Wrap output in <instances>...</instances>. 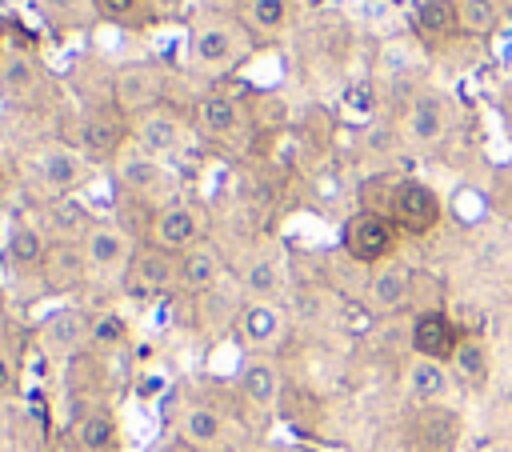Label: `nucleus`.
<instances>
[{
  "mask_svg": "<svg viewBox=\"0 0 512 452\" xmlns=\"http://www.w3.org/2000/svg\"><path fill=\"white\" fill-rule=\"evenodd\" d=\"M128 132H132V144H136L140 152L160 156V160L176 156V152L192 140L188 120H184L176 108H168V104H156V108L132 116V120H128Z\"/></svg>",
  "mask_w": 512,
  "mask_h": 452,
  "instance_id": "0eeeda50",
  "label": "nucleus"
},
{
  "mask_svg": "<svg viewBox=\"0 0 512 452\" xmlns=\"http://www.w3.org/2000/svg\"><path fill=\"white\" fill-rule=\"evenodd\" d=\"M408 392H412L416 404H436V400L448 392V372H444V364L416 356L412 368H408Z\"/></svg>",
  "mask_w": 512,
  "mask_h": 452,
  "instance_id": "bb28decb",
  "label": "nucleus"
},
{
  "mask_svg": "<svg viewBox=\"0 0 512 452\" xmlns=\"http://www.w3.org/2000/svg\"><path fill=\"white\" fill-rule=\"evenodd\" d=\"M388 220L408 236H424L440 224V196L420 180H400L388 196Z\"/></svg>",
  "mask_w": 512,
  "mask_h": 452,
  "instance_id": "6e6552de",
  "label": "nucleus"
},
{
  "mask_svg": "<svg viewBox=\"0 0 512 452\" xmlns=\"http://www.w3.org/2000/svg\"><path fill=\"white\" fill-rule=\"evenodd\" d=\"M244 28L260 36H280L292 24V0H244Z\"/></svg>",
  "mask_w": 512,
  "mask_h": 452,
  "instance_id": "393cba45",
  "label": "nucleus"
},
{
  "mask_svg": "<svg viewBox=\"0 0 512 452\" xmlns=\"http://www.w3.org/2000/svg\"><path fill=\"white\" fill-rule=\"evenodd\" d=\"M128 336H132L128 320H124L120 312L104 308V312H96V316H92L88 348H96V352H116V348H124V344H128Z\"/></svg>",
  "mask_w": 512,
  "mask_h": 452,
  "instance_id": "c85d7f7f",
  "label": "nucleus"
},
{
  "mask_svg": "<svg viewBox=\"0 0 512 452\" xmlns=\"http://www.w3.org/2000/svg\"><path fill=\"white\" fill-rule=\"evenodd\" d=\"M240 284H244L248 300H272V296L280 292V268H276V260H268V256L248 260Z\"/></svg>",
  "mask_w": 512,
  "mask_h": 452,
  "instance_id": "7c9ffc66",
  "label": "nucleus"
},
{
  "mask_svg": "<svg viewBox=\"0 0 512 452\" xmlns=\"http://www.w3.org/2000/svg\"><path fill=\"white\" fill-rule=\"evenodd\" d=\"M248 56V28L232 16H208L188 36V60L204 76H228Z\"/></svg>",
  "mask_w": 512,
  "mask_h": 452,
  "instance_id": "f257e3e1",
  "label": "nucleus"
},
{
  "mask_svg": "<svg viewBox=\"0 0 512 452\" xmlns=\"http://www.w3.org/2000/svg\"><path fill=\"white\" fill-rule=\"evenodd\" d=\"M412 444L420 452H452V444H456V416L436 408V404H424V412L412 420Z\"/></svg>",
  "mask_w": 512,
  "mask_h": 452,
  "instance_id": "412c9836",
  "label": "nucleus"
},
{
  "mask_svg": "<svg viewBox=\"0 0 512 452\" xmlns=\"http://www.w3.org/2000/svg\"><path fill=\"white\" fill-rule=\"evenodd\" d=\"M72 440L80 452H116L120 444V424L112 416V408H88L76 416L72 424Z\"/></svg>",
  "mask_w": 512,
  "mask_h": 452,
  "instance_id": "aec40b11",
  "label": "nucleus"
},
{
  "mask_svg": "<svg viewBox=\"0 0 512 452\" xmlns=\"http://www.w3.org/2000/svg\"><path fill=\"white\" fill-rule=\"evenodd\" d=\"M340 244L344 252L356 260V264H384L396 248V224L384 216V212H372V208H360L344 220L340 228Z\"/></svg>",
  "mask_w": 512,
  "mask_h": 452,
  "instance_id": "423d86ee",
  "label": "nucleus"
},
{
  "mask_svg": "<svg viewBox=\"0 0 512 452\" xmlns=\"http://www.w3.org/2000/svg\"><path fill=\"white\" fill-rule=\"evenodd\" d=\"M236 452H268V448H260V444H244V448H236Z\"/></svg>",
  "mask_w": 512,
  "mask_h": 452,
  "instance_id": "c9c22d12",
  "label": "nucleus"
},
{
  "mask_svg": "<svg viewBox=\"0 0 512 452\" xmlns=\"http://www.w3.org/2000/svg\"><path fill=\"white\" fill-rule=\"evenodd\" d=\"M412 24L424 40H444L452 32H460L456 24V0H420L412 12Z\"/></svg>",
  "mask_w": 512,
  "mask_h": 452,
  "instance_id": "a878e982",
  "label": "nucleus"
},
{
  "mask_svg": "<svg viewBox=\"0 0 512 452\" xmlns=\"http://www.w3.org/2000/svg\"><path fill=\"white\" fill-rule=\"evenodd\" d=\"M192 116H196V128L212 140H224V136H236L240 132V120H244V108L236 96L228 92H204L196 104H192Z\"/></svg>",
  "mask_w": 512,
  "mask_h": 452,
  "instance_id": "f3484780",
  "label": "nucleus"
},
{
  "mask_svg": "<svg viewBox=\"0 0 512 452\" xmlns=\"http://www.w3.org/2000/svg\"><path fill=\"white\" fill-rule=\"evenodd\" d=\"M8 184H12V168H8V160L0 156V192H4Z\"/></svg>",
  "mask_w": 512,
  "mask_h": 452,
  "instance_id": "f704fd0d",
  "label": "nucleus"
},
{
  "mask_svg": "<svg viewBox=\"0 0 512 452\" xmlns=\"http://www.w3.org/2000/svg\"><path fill=\"white\" fill-rule=\"evenodd\" d=\"M116 184H120L128 196L148 200V204H156V208L168 204V200H176V196H172V192H176V172L168 168V160L148 156V152H140L136 144L116 156Z\"/></svg>",
  "mask_w": 512,
  "mask_h": 452,
  "instance_id": "7ed1b4c3",
  "label": "nucleus"
},
{
  "mask_svg": "<svg viewBox=\"0 0 512 452\" xmlns=\"http://www.w3.org/2000/svg\"><path fill=\"white\" fill-rule=\"evenodd\" d=\"M236 336L248 352H268L280 344L284 336V312L272 304V300H248L240 312H236Z\"/></svg>",
  "mask_w": 512,
  "mask_h": 452,
  "instance_id": "4468645a",
  "label": "nucleus"
},
{
  "mask_svg": "<svg viewBox=\"0 0 512 452\" xmlns=\"http://www.w3.org/2000/svg\"><path fill=\"white\" fill-rule=\"evenodd\" d=\"M48 252H52V244L36 220H16L4 236V260L12 272H44Z\"/></svg>",
  "mask_w": 512,
  "mask_h": 452,
  "instance_id": "2eb2a0df",
  "label": "nucleus"
},
{
  "mask_svg": "<svg viewBox=\"0 0 512 452\" xmlns=\"http://www.w3.org/2000/svg\"><path fill=\"white\" fill-rule=\"evenodd\" d=\"M4 60H8V52H4V44H0V68H4Z\"/></svg>",
  "mask_w": 512,
  "mask_h": 452,
  "instance_id": "e433bc0d",
  "label": "nucleus"
},
{
  "mask_svg": "<svg viewBox=\"0 0 512 452\" xmlns=\"http://www.w3.org/2000/svg\"><path fill=\"white\" fill-rule=\"evenodd\" d=\"M44 88V68L32 60V56H20V52H8L4 68H0V92L12 96V100H28L32 92Z\"/></svg>",
  "mask_w": 512,
  "mask_h": 452,
  "instance_id": "b1692460",
  "label": "nucleus"
},
{
  "mask_svg": "<svg viewBox=\"0 0 512 452\" xmlns=\"http://www.w3.org/2000/svg\"><path fill=\"white\" fill-rule=\"evenodd\" d=\"M236 396L248 408H256V412H276L284 404V376H280V368L268 356L248 352L240 360V368H236Z\"/></svg>",
  "mask_w": 512,
  "mask_h": 452,
  "instance_id": "9d476101",
  "label": "nucleus"
},
{
  "mask_svg": "<svg viewBox=\"0 0 512 452\" xmlns=\"http://www.w3.org/2000/svg\"><path fill=\"white\" fill-rule=\"evenodd\" d=\"M148 244L160 252H172V256L192 252L196 244H204V212L192 200H168V204L152 208Z\"/></svg>",
  "mask_w": 512,
  "mask_h": 452,
  "instance_id": "20e7f679",
  "label": "nucleus"
},
{
  "mask_svg": "<svg viewBox=\"0 0 512 452\" xmlns=\"http://www.w3.org/2000/svg\"><path fill=\"white\" fill-rule=\"evenodd\" d=\"M160 100H164V68L160 64L132 60V64H120L116 68V76H112V108L124 120L156 108Z\"/></svg>",
  "mask_w": 512,
  "mask_h": 452,
  "instance_id": "39448f33",
  "label": "nucleus"
},
{
  "mask_svg": "<svg viewBox=\"0 0 512 452\" xmlns=\"http://www.w3.org/2000/svg\"><path fill=\"white\" fill-rule=\"evenodd\" d=\"M92 172V160L84 148H68V144H52L36 156V180L48 196H72Z\"/></svg>",
  "mask_w": 512,
  "mask_h": 452,
  "instance_id": "1a4fd4ad",
  "label": "nucleus"
},
{
  "mask_svg": "<svg viewBox=\"0 0 512 452\" xmlns=\"http://www.w3.org/2000/svg\"><path fill=\"white\" fill-rule=\"evenodd\" d=\"M96 12L108 24H136L144 12V0H96Z\"/></svg>",
  "mask_w": 512,
  "mask_h": 452,
  "instance_id": "473e14b6",
  "label": "nucleus"
},
{
  "mask_svg": "<svg viewBox=\"0 0 512 452\" xmlns=\"http://www.w3.org/2000/svg\"><path fill=\"white\" fill-rule=\"evenodd\" d=\"M456 344H460V332H456V324H452L444 312L428 308V312H420V316L412 320V352H416V356L444 364V360H452Z\"/></svg>",
  "mask_w": 512,
  "mask_h": 452,
  "instance_id": "dca6fc26",
  "label": "nucleus"
},
{
  "mask_svg": "<svg viewBox=\"0 0 512 452\" xmlns=\"http://www.w3.org/2000/svg\"><path fill=\"white\" fill-rule=\"evenodd\" d=\"M412 292V272L408 264H396V260H384L372 268L368 276V304L376 312H396Z\"/></svg>",
  "mask_w": 512,
  "mask_h": 452,
  "instance_id": "a211bd4d",
  "label": "nucleus"
},
{
  "mask_svg": "<svg viewBox=\"0 0 512 452\" xmlns=\"http://www.w3.org/2000/svg\"><path fill=\"white\" fill-rule=\"evenodd\" d=\"M80 244V256L88 264V280H128V268H132V256H136V244L128 236L124 224L116 220H88L84 232L76 236Z\"/></svg>",
  "mask_w": 512,
  "mask_h": 452,
  "instance_id": "f03ea898",
  "label": "nucleus"
},
{
  "mask_svg": "<svg viewBox=\"0 0 512 452\" xmlns=\"http://www.w3.org/2000/svg\"><path fill=\"white\" fill-rule=\"evenodd\" d=\"M80 140H84V152L88 156H120V144H124V120L120 112L108 116V112H92L80 128Z\"/></svg>",
  "mask_w": 512,
  "mask_h": 452,
  "instance_id": "5701e85b",
  "label": "nucleus"
},
{
  "mask_svg": "<svg viewBox=\"0 0 512 452\" xmlns=\"http://www.w3.org/2000/svg\"><path fill=\"white\" fill-rule=\"evenodd\" d=\"M440 132H444V108H440V100L436 96H420L412 104V112H408V136L416 144H432V140H440Z\"/></svg>",
  "mask_w": 512,
  "mask_h": 452,
  "instance_id": "cd10ccee",
  "label": "nucleus"
},
{
  "mask_svg": "<svg viewBox=\"0 0 512 452\" xmlns=\"http://www.w3.org/2000/svg\"><path fill=\"white\" fill-rule=\"evenodd\" d=\"M508 412H512V396H508Z\"/></svg>",
  "mask_w": 512,
  "mask_h": 452,
  "instance_id": "4c0bfd02",
  "label": "nucleus"
},
{
  "mask_svg": "<svg viewBox=\"0 0 512 452\" xmlns=\"http://www.w3.org/2000/svg\"><path fill=\"white\" fill-rule=\"evenodd\" d=\"M452 368H456V376H460L468 388H480V384L488 380V352H484V344L464 336V340L456 344V352H452Z\"/></svg>",
  "mask_w": 512,
  "mask_h": 452,
  "instance_id": "c756f323",
  "label": "nucleus"
},
{
  "mask_svg": "<svg viewBox=\"0 0 512 452\" xmlns=\"http://www.w3.org/2000/svg\"><path fill=\"white\" fill-rule=\"evenodd\" d=\"M500 20L496 0H456V24L464 36H488Z\"/></svg>",
  "mask_w": 512,
  "mask_h": 452,
  "instance_id": "2f4dec72",
  "label": "nucleus"
},
{
  "mask_svg": "<svg viewBox=\"0 0 512 452\" xmlns=\"http://www.w3.org/2000/svg\"><path fill=\"white\" fill-rule=\"evenodd\" d=\"M88 332H92V316H84L80 308H52L40 324H36V340L48 356L68 360L80 348H88Z\"/></svg>",
  "mask_w": 512,
  "mask_h": 452,
  "instance_id": "9b49d317",
  "label": "nucleus"
},
{
  "mask_svg": "<svg viewBox=\"0 0 512 452\" xmlns=\"http://www.w3.org/2000/svg\"><path fill=\"white\" fill-rule=\"evenodd\" d=\"M16 384H20V376H16V360L0 348V404H8V400L16 396Z\"/></svg>",
  "mask_w": 512,
  "mask_h": 452,
  "instance_id": "72a5a7b5",
  "label": "nucleus"
},
{
  "mask_svg": "<svg viewBox=\"0 0 512 452\" xmlns=\"http://www.w3.org/2000/svg\"><path fill=\"white\" fill-rule=\"evenodd\" d=\"M220 272H224V260H220L216 244H208V240H204V244H196L192 252H184V256H180V292L200 296V292L216 288Z\"/></svg>",
  "mask_w": 512,
  "mask_h": 452,
  "instance_id": "6ab92c4d",
  "label": "nucleus"
},
{
  "mask_svg": "<svg viewBox=\"0 0 512 452\" xmlns=\"http://www.w3.org/2000/svg\"><path fill=\"white\" fill-rule=\"evenodd\" d=\"M128 284L140 288V292H148V296L180 292V256L160 252V248H152V244L136 248L132 268H128Z\"/></svg>",
  "mask_w": 512,
  "mask_h": 452,
  "instance_id": "ddd939ff",
  "label": "nucleus"
},
{
  "mask_svg": "<svg viewBox=\"0 0 512 452\" xmlns=\"http://www.w3.org/2000/svg\"><path fill=\"white\" fill-rule=\"evenodd\" d=\"M56 292H68V288H80L88 280V264L80 256V244H52L48 260H44V272H40Z\"/></svg>",
  "mask_w": 512,
  "mask_h": 452,
  "instance_id": "4be33fe9",
  "label": "nucleus"
},
{
  "mask_svg": "<svg viewBox=\"0 0 512 452\" xmlns=\"http://www.w3.org/2000/svg\"><path fill=\"white\" fill-rule=\"evenodd\" d=\"M176 436L192 452H224V444H228V416L216 404L192 400L176 416Z\"/></svg>",
  "mask_w": 512,
  "mask_h": 452,
  "instance_id": "f8f14e48",
  "label": "nucleus"
}]
</instances>
